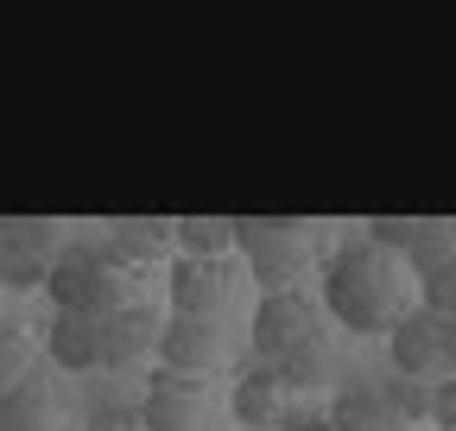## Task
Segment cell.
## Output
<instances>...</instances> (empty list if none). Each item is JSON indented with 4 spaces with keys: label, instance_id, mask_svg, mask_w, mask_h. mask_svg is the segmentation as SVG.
Wrapping results in <instances>:
<instances>
[{
    "label": "cell",
    "instance_id": "9",
    "mask_svg": "<svg viewBox=\"0 0 456 431\" xmlns=\"http://www.w3.org/2000/svg\"><path fill=\"white\" fill-rule=\"evenodd\" d=\"M159 330H165V317L152 305H127V311L102 317V374H127L140 355H152Z\"/></svg>",
    "mask_w": 456,
    "mask_h": 431
},
{
    "label": "cell",
    "instance_id": "27",
    "mask_svg": "<svg viewBox=\"0 0 456 431\" xmlns=\"http://www.w3.org/2000/svg\"><path fill=\"white\" fill-rule=\"evenodd\" d=\"M279 431H330V419H285Z\"/></svg>",
    "mask_w": 456,
    "mask_h": 431
},
{
    "label": "cell",
    "instance_id": "22",
    "mask_svg": "<svg viewBox=\"0 0 456 431\" xmlns=\"http://www.w3.org/2000/svg\"><path fill=\"white\" fill-rule=\"evenodd\" d=\"M380 394H387V406H393L399 425L431 419V381H406V374H393V381H380Z\"/></svg>",
    "mask_w": 456,
    "mask_h": 431
},
{
    "label": "cell",
    "instance_id": "18",
    "mask_svg": "<svg viewBox=\"0 0 456 431\" xmlns=\"http://www.w3.org/2000/svg\"><path fill=\"white\" fill-rule=\"evenodd\" d=\"M273 374L285 381V394H330V343L317 337V343L292 349V355H285Z\"/></svg>",
    "mask_w": 456,
    "mask_h": 431
},
{
    "label": "cell",
    "instance_id": "12",
    "mask_svg": "<svg viewBox=\"0 0 456 431\" xmlns=\"http://www.w3.org/2000/svg\"><path fill=\"white\" fill-rule=\"evenodd\" d=\"M330 431H399L380 381H362V374H355V381H342L330 394Z\"/></svg>",
    "mask_w": 456,
    "mask_h": 431
},
{
    "label": "cell",
    "instance_id": "24",
    "mask_svg": "<svg viewBox=\"0 0 456 431\" xmlns=\"http://www.w3.org/2000/svg\"><path fill=\"white\" fill-rule=\"evenodd\" d=\"M425 311H437V317H456V260H444L437 273L425 280V298H419Z\"/></svg>",
    "mask_w": 456,
    "mask_h": 431
},
{
    "label": "cell",
    "instance_id": "8",
    "mask_svg": "<svg viewBox=\"0 0 456 431\" xmlns=\"http://www.w3.org/2000/svg\"><path fill=\"white\" fill-rule=\"evenodd\" d=\"M222 323L209 317H165V330H159V368H178V374H216L222 368Z\"/></svg>",
    "mask_w": 456,
    "mask_h": 431
},
{
    "label": "cell",
    "instance_id": "3",
    "mask_svg": "<svg viewBox=\"0 0 456 431\" xmlns=\"http://www.w3.org/2000/svg\"><path fill=\"white\" fill-rule=\"evenodd\" d=\"M248 337H254V355H260L266 368H279L292 349H305V343L323 337V305H317V292H305V286H292V292H266V298L254 305Z\"/></svg>",
    "mask_w": 456,
    "mask_h": 431
},
{
    "label": "cell",
    "instance_id": "4",
    "mask_svg": "<svg viewBox=\"0 0 456 431\" xmlns=\"http://www.w3.org/2000/svg\"><path fill=\"white\" fill-rule=\"evenodd\" d=\"M165 298H171V317H209V323H222L228 298H235V254H228V260L178 254L165 266Z\"/></svg>",
    "mask_w": 456,
    "mask_h": 431
},
{
    "label": "cell",
    "instance_id": "16",
    "mask_svg": "<svg viewBox=\"0 0 456 431\" xmlns=\"http://www.w3.org/2000/svg\"><path fill=\"white\" fill-rule=\"evenodd\" d=\"M89 260H95V248H57L51 280H45L51 311H89Z\"/></svg>",
    "mask_w": 456,
    "mask_h": 431
},
{
    "label": "cell",
    "instance_id": "7",
    "mask_svg": "<svg viewBox=\"0 0 456 431\" xmlns=\"http://www.w3.org/2000/svg\"><path fill=\"white\" fill-rule=\"evenodd\" d=\"M203 400H209V374L152 368V381L140 387V431H191Z\"/></svg>",
    "mask_w": 456,
    "mask_h": 431
},
{
    "label": "cell",
    "instance_id": "11",
    "mask_svg": "<svg viewBox=\"0 0 456 431\" xmlns=\"http://www.w3.org/2000/svg\"><path fill=\"white\" fill-rule=\"evenodd\" d=\"M285 381L266 368V362H254L248 374H235V387H228V412H235V425L241 431H279L285 425Z\"/></svg>",
    "mask_w": 456,
    "mask_h": 431
},
{
    "label": "cell",
    "instance_id": "23",
    "mask_svg": "<svg viewBox=\"0 0 456 431\" xmlns=\"http://www.w3.org/2000/svg\"><path fill=\"white\" fill-rule=\"evenodd\" d=\"M32 374V337L20 330V323H0V394L20 387Z\"/></svg>",
    "mask_w": 456,
    "mask_h": 431
},
{
    "label": "cell",
    "instance_id": "20",
    "mask_svg": "<svg viewBox=\"0 0 456 431\" xmlns=\"http://www.w3.org/2000/svg\"><path fill=\"white\" fill-rule=\"evenodd\" d=\"M83 431H140V400H127L121 387L95 394L89 412H83Z\"/></svg>",
    "mask_w": 456,
    "mask_h": 431
},
{
    "label": "cell",
    "instance_id": "15",
    "mask_svg": "<svg viewBox=\"0 0 456 431\" xmlns=\"http://www.w3.org/2000/svg\"><path fill=\"white\" fill-rule=\"evenodd\" d=\"M0 431H57V400L38 374H26L20 387L0 394Z\"/></svg>",
    "mask_w": 456,
    "mask_h": 431
},
{
    "label": "cell",
    "instance_id": "13",
    "mask_svg": "<svg viewBox=\"0 0 456 431\" xmlns=\"http://www.w3.org/2000/svg\"><path fill=\"white\" fill-rule=\"evenodd\" d=\"M127 305H146L140 273L121 266L108 248H95V260H89V317H114V311H127Z\"/></svg>",
    "mask_w": 456,
    "mask_h": 431
},
{
    "label": "cell",
    "instance_id": "17",
    "mask_svg": "<svg viewBox=\"0 0 456 431\" xmlns=\"http://www.w3.org/2000/svg\"><path fill=\"white\" fill-rule=\"evenodd\" d=\"M178 254H197V260H228L235 254V216H178Z\"/></svg>",
    "mask_w": 456,
    "mask_h": 431
},
{
    "label": "cell",
    "instance_id": "6",
    "mask_svg": "<svg viewBox=\"0 0 456 431\" xmlns=\"http://www.w3.org/2000/svg\"><path fill=\"white\" fill-rule=\"evenodd\" d=\"M387 362L406 381H444V317L425 305H406L387 330Z\"/></svg>",
    "mask_w": 456,
    "mask_h": 431
},
{
    "label": "cell",
    "instance_id": "25",
    "mask_svg": "<svg viewBox=\"0 0 456 431\" xmlns=\"http://www.w3.org/2000/svg\"><path fill=\"white\" fill-rule=\"evenodd\" d=\"M431 425L437 431H456V374L431 381Z\"/></svg>",
    "mask_w": 456,
    "mask_h": 431
},
{
    "label": "cell",
    "instance_id": "19",
    "mask_svg": "<svg viewBox=\"0 0 456 431\" xmlns=\"http://www.w3.org/2000/svg\"><path fill=\"white\" fill-rule=\"evenodd\" d=\"M362 241H374V248L393 254V260H406V254L425 241V216H374Z\"/></svg>",
    "mask_w": 456,
    "mask_h": 431
},
{
    "label": "cell",
    "instance_id": "10",
    "mask_svg": "<svg viewBox=\"0 0 456 431\" xmlns=\"http://www.w3.org/2000/svg\"><path fill=\"white\" fill-rule=\"evenodd\" d=\"M45 355L64 368V374H102V317L89 311H51L45 323Z\"/></svg>",
    "mask_w": 456,
    "mask_h": 431
},
{
    "label": "cell",
    "instance_id": "14",
    "mask_svg": "<svg viewBox=\"0 0 456 431\" xmlns=\"http://www.w3.org/2000/svg\"><path fill=\"white\" fill-rule=\"evenodd\" d=\"M165 248H178V229L159 223V216H134V223H114V229H108V254L121 260V266H134V273H140V266H152Z\"/></svg>",
    "mask_w": 456,
    "mask_h": 431
},
{
    "label": "cell",
    "instance_id": "2",
    "mask_svg": "<svg viewBox=\"0 0 456 431\" xmlns=\"http://www.w3.org/2000/svg\"><path fill=\"white\" fill-rule=\"evenodd\" d=\"M235 248L248 254V273L266 292H292L317 266V248L305 241V223H266V216H235Z\"/></svg>",
    "mask_w": 456,
    "mask_h": 431
},
{
    "label": "cell",
    "instance_id": "1",
    "mask_svg": "<svg viewBox=\"0 0 456 431\" xmlns=\"http://www.w3.org/2000/svg\"><path fill=\"white\" fill-rule=\"evenodd\" d=\"M317 305L342 323L349 337H380L406 311V266L380 254L374 241H349L323 260L317 273Z\"/></svg>",
    "mask_w": 456,
    "mask_h": 431
},
{
    "label": "cell",
    "instance_id": "5",
    "mask_svg": "<svg viewBox=\"0 0 456 431\" xmlns=\"http://www.w3.org/2000/svg\"><path fill=\"white\" fill-rule=\"evenodd\" d=\"M57 241H64L57 223H0V286L7 292H45Z\"/></svg>",
    "mask_w": 456,
    "mask_h": 431
},
{
    "label": "cell",
    "instance_id": "21",
    "mask_svg": "<svg viewBox=\"0 0 456 431\" xmlns=\"http://www.w3.org/2000/svg\"><path fill=\"white\" fill-rule=\"evenodd\" d=\"M444 260H456V223H425V241L406 254V266H412V273H419V286H425Z\"/></svg>",
    "mask_w": 456,
    "mask_h": 431
},
{
    "label": "cell",
    "instance_id": "26",
    "mask_svg": "<svg viewBox=\"0 0 456 431\" xmlns=\"http://www.w3.org/2000/svg\"><path fill=\"white\" fill-rule=\"evenodd\" d=\"M444 374H456V317H444Z\"/></svg>",
    "mask_w": 456,
    "mask_h": 431
}]
</instances>
